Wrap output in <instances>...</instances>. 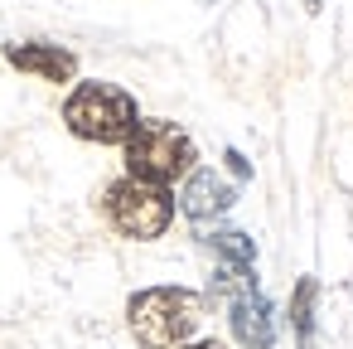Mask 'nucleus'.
<instances>
[{
  "label": "nucleus",
  "instance_id": "f257e3e1",
  "mask_svg": "<svg viewBox=\"0 0 353 349\" xmlns=\"http://www.w3.org/2000/svg\"><path fill=\"white\" fill-rule=\"evenodd\" d=\"M208 296L194 286H145L126 301V325L141 349H179L199 334Z\"/></svg>",
  "mask_w": 353,
  "mask_h": 349
},
{
  "label": "nucleus",
  "instance_id": "1a4fd4ad",
  "mask_svg": "<svg viewBox=\"0 0 353 349\" xmlns=\"http://www.w3.org/2000/svg\"><path fill=\"white\" fill-rule=\"evenodd\" d=\"M213 252H218V262L223 267H242V272H256V243L242 233V228H213L208 238H203Z\"/></svg>",
  "mask_w": 353,
  "mask_h": 349
},
{
  "label": "nucleus",
  "instance_id": "20e7f679",
  "mask_svg": "<svg viewBox=\"0 0 353 349\" xmlns=\"http://www.w3.org/2000/svg\"><path fill=\"white\" fill-rule=\"evenodd\" d=\"M97 209H102L107 228H112L117 238H131V243H155V238H165L170 223H174V214H179V204H174L170 189L145 185V180H131V175H117V180L102 189Z\"/></svg>",
  "mask_w": 353,
  "mask_h": 349
},
{
  "label": "nucleus",
  "instance_id": "f03ea898",
  "mask_svg": "<svg viewBox=\"0 0 353 349\" xmlns=\"http://www.w3.org/2000/svg\"><path fill=\"white\" fill-rule=\"evenodd\" d=\"M121 151H126V175L145 180V185H160V189L179 185L199 165L194 136L170 117H141L136 131L121 141Z\"/></svg>",
  "mask_w": 353,
  "mask_h": 349
},
{
  "label": "nucleus",
  "instance_id": "f8f14e48",
  "mask_svg": "<svg viewBox=\"0 0 353 349\" xmlns=\"http://www.w3.org/2000/svg\"><path fill=\"white\" fill-rule=\"evenodd\" d=\"M305 10H310V15H319V10H324V0H305Z\"/></svg>",
  "mask_w": 353,
  "mask_h": 349
},
{
  "label": "nucleus",
  "instance_id": "39448f33",
  "mask_svg": "<svg viewBox=\"0 0 353 349\" xmlns=\"http://www.w3.org/2000/svg\"><path fill=\"white\" fill-rule=\"evenodd\" d=\"M228 330L242 349H271L276 334H281V315L276 305L261 296V286H247L228 301Z\"/></svg>",
  "mask_w": 353,
  "mask_h": 349
},
{
  "label": "nucleus",
  "instance_id": "0eeeda50",
  "mask_svg": "<svg viewBox=\"0 0 353 349\" xmlns=\"http://www.w3.org/2000/svg\"><path fill=\"white\" fill-rule=\"evenodd\" d=\"M6 64L15 73L44 78V83H73L78 78V54L49 39H25V44H6Z\"/></svg>",
  "mask_w": 353,
  "mask_h": 349
},
{
  "label": "nucleus",
  "instance_id": "6e6552de",
  "mask_svg": "<svg viewBox=\"0 0 353 349\" xmlns=\"http://www.w3.org/2000/svg\"><path fill=\"white\" fill-rule=\"evenodd\" d=\"M314 305H319V281L300 276L295 291H290V330H295L300 349H314Z\"/></svg>",
  "mask_w": 353,
  "mask_h": 349
},
{
  "label": "nucleus",
  "instance_id": "423d86ee",
  "mask_svg": "<svg viewBox=\"0 0 353 349\" xmlns=\"http://www.w3.org/2000/svg\"><path fill=\"white\" fill-rule=\"evenodd\" d=\"M179 214L184 218H194V223H213V218H223L232 204H237V189L218 175V170H208V165H194L184 180H179Z\"/></svg>",
  "mask_w": 353,
  "mask_h": 349
},
{
  "label": "nucleus",
  "instance_id": "9b49d317",
  "mask_svg": "<svg viewBox=\"0 0 353 349\" xmlns=\"http://www.w3.org/2000/svg\"><path fill=\"white\" fill-rule=\"evenodd\" d=\"M179 349H228L223 339H189V344H179Z\"/></svg>",
  "mask_w": 353,
  "mask_h": 349
},
{
  "label": "nucleus",
  "instance_id": "9d476101",
  "mask_svg": "<svg viewBox=\"0 0 353 349\" xmlns=\"http://www.w3.org/2000/svg\"><path fill=\"white\" fill-rule=\"evenodd\" d=\"M223 160H228V170H232L237 180H252V165H247V155H242V151H232V146H228V151H223Z\"/></svg>",
  "mask_w": 353,
  "mask_h": 349
},
{
  "label": "nucleus",
  "instance_id": "7ed1b4c3",
  "mask_svg": "<svg viewBox=\"0 0 353 349\" xmlns=\"http://www.w3.org/2000/svg\"><path fill=\"white\" fill-rule=\"evenodd\" d=\"M141 122V102L136 93L117 88V83H78L63 97V126L88 141V146H121Z\"/></svg>",
  "mask_w": 353,
  "mask_h": 349
}]
</instances>
